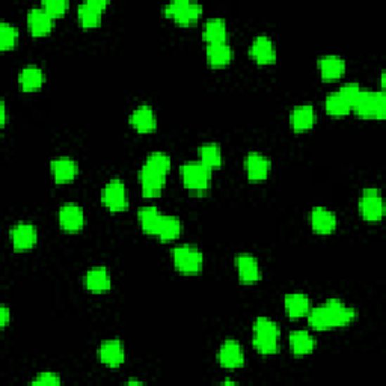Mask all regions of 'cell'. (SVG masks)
Returning a JSON list of instances; mask_svg holds the SVG:
<instances>
[{"instance_id": "24", "label": "cell", "mask_w": 386, "mask_h": 386, "mask_svg": "<svg viewBox=\"0 0 386 386\" xmlns=\"http://www.w3.org/2000/svg\"><path fill=\"white\" fill-rule=\"evenodd\" d=\"M205 58L212 68H224L231 64L234 59V50L228 43L210 44L205 49Z\"/></svg>"}, {"instance_id": "12", "label": "cell", "mask_w": 386, "mask_h": 386, "mask_svg": "<svg viewBox=\"0 0 386 386\" xmlns=\"http://www.w3.org/2000/svg\"><path fill=\"white\" fill-rule=\"evenodd\" d=\"M108 0H88L77 8V17L80 25L85 29H92L101 25L103 11L108 8Z\"/></svg>"}, {"instance_id": "39", "label": "cell", "mask_w": 386, "mask_h": 386, "mask_svg": "<svg viewBox=\"0 0 386 386\" xmlns=\"http://www.w3.org/2000/svg\"><path fill=\"white\" fill-rule=\"evenodd\" d=\"M6 125V104L5 101L0 103V127L5 129Z\"/></svg>"}, {"instance_id": "27", "label": "cell", "mask_w": 386, "mask_h": 386, "mask_svg": "<svg viewBox=\"0 0 386 386\" xmlns=\"http://www.w3.org/2000/svg\"><path fill=\"white\" fill-rule=\"evenodd\" d=\"M226 37H228V29L224 18L213 17L207 20L202 29V38L207 43V46L226 43Z\"/></svg>"}, {"instance_id": "33", "label": "cell", "mask_w": 386, "mask_h": 386, "mask_svg": "<svg viewBox=\"0 0 386 386\" xmlns=\"http://www.w3.org/2000/svg\"><path fill=\"white\" fill-rule=\"evenodd\" d=\"M325 108L329 115H332V117H337V118L346 117V115L352 110L350 104L346 101V98H344L338 91L330 92L326 97Z\"/></svg>"}, {"instance_id": "17", "label": "cell", "mask_w": 386, "mask_h": 386, "mask_svg": "<svg viewBox=\"0 0 386 386\" xmlns=\"http://www.w3.org/2000/svg\"><path fill=\"white\" fill-rule=\"evenodd\" d=\"M309 222H311L312 229H314L317 234L328 236V234H332L337 229L338 219H337L335 213L328 210V208L314 207L309 214Z\"/></svg>"}, {"instance_id": "10", "label": "cell", "mask_w": 386, "mask_h": 386, "mask_svg": "<svg viewBox=\"0 0 386 386\" xmlns=\"http://www.w3.org/2000/svg\"><path fill=\"white\" fill-rule=\"evenodd\" d=\"M219 365L225 370H237L245 365V352L242 344L234 338H226L217 354Z\"/></svg>"}, {"instance_id": "18", "label": "cell", "mask_w": 386, "mask_h": 386, "mask_svg": "<svg viewBox=\"0 0 386 386\" xmlns=\"http://www.w3.org/2000/svg\"><path fill=\"white\" fill-rule=\"evenodd\" d=\"M55 25V18L47 14L43 6L32 8L27 13V27L34 37H44L51 32Z\"/></svg>"}, {"instance_id": "11", "label": "cell", "mask_w": 386, "mask_h": 386, "mask_svg": "<svg viewBox=\"0 0 386 386\" xmlns=\"http://www.w3.org/2000/svg\"><path fill=\"white\" fill-rule=\"evenodd\" d=\"M245 169L249 181L259 183L269 179V174L272 171V162L264 154L252 151L246 155Z\"/></svg>"}, {"instance_id": "6", "label": "cell", "mask_w": 386, "mask_h": 386, "mask_svg": "<svg viewBox=\"0 0 386 386\" xmlns=\"http://www.w3.org/2000/svg\"><path fill=\"white\" fill-rule=\"evenodd\" d=\"M174 267L183 275H198L204 267V255L192 245H180L172 249Z\"/></svg>"}, {"instance_id": "34", "label": "cell", "mask_w": 386, "mask_h": 386, "mask_svg": "<svg viewBox=\"0 0 386 386\" xmlns=\"http://www.w3.org/2000/svg\"><path fill=\"white\" fill-rule=\"evenodd\" d=\"M20 38L18 27L11 23H2L0 25V50H11L17 46Z\"/></svg>"}, {"instance_id": "13", "label": "cell", "mask_w": 386, "mask_h": 386, "mask_svg": "<svg viewBox=\"0 0 386 386\" xmlns=\"http://www.w3.org/2000/svg\"><path fill=\"white\" fill-rule=\"evenodd\" d=\"M86 217L83 208L77 204H64L59 210V225L67 233H79L85 226Z\"/></svg>"}, {"instance_id": "19", "label": "cell", "mask_w": 386, "mask_h": 386, "mask_svg": "<svg viewBox=\"0 0 386 386\" xmlns=\"http://www.w3.org/2000/svg\"><path fill=\"white\" fill-rule=\"evenodd\" d=\"M50 171L58 184H65L76 180L79 175V165L75 159L58 157L50 162Z\"/></svg>"}, {"instance_id": "35", "label": "cell", "mask_w": 386, "mask_h": 386, "mask_svg": "<svg viewBox=\"0 0 386 386\" xmlns=\"http://www.w3.org/2000/svg\"><path fill=\"white\" fill-rule=\"evenodd\" d=\"M41 6L46 9L50 17L59 18L68 11L70 4L67 2V0H46V2L41 4Z\"/></svg>"}, {"instance_id": "38", "label": "cell", "mask_w": 386, "mask_h": 386, "mask_svg": "<svg viewBox=\"0 0 386 386\" xmlns=\"http://www.w3.org/2000/svg\"><path fill=\"white\" fill-rule=\"evenodd\" d=\"M9 320H11V311L6 305L0 307V325H2V329H5L8 326Z\"/></svg>"}, {"instance_id": "21", "label": "cell", "mask_w": 386, "mask_h": 386, "mask_svg": "<svg viewBox=\"0 0 386 386\" xmlns=\"http://www.w3.org/2000/svg\"><path fill=\"white\" fill-rule=\"evenodd\" d=\"M130 124L134 130L142 134L154 131L157 127V120H155V113L150 104H141L134 109L130 115Z\"/></svg>"}, {"instance_id": "3", "label": "cell", "mask_w": 386, "mask_h": 386, "mask_svg": "<svg viewBox=\"0 0 386 386\" xmlns=\"http://www.w3.org/2000/svg\"><path fill=\"white\" fill-rule=\"evenodd\" d=\"M281 329L276 321L269 317H258L254 323L252 344L259 354L270 356L279 350Z\"/></svg>"}, {"instance_id": "40", "label": "cell", "mask_w": 386, "mask_h": 386, "mask_svg": "<svg viewBox=\"0 0 386 386\" xmlns=\"http://www.w3.org/2000/svg\"><path fill=\"white\" fill-rule=\"evenodd\" d=\"M127 383H129V385H143V382H139V380H134V379H131V380H129Z\"/></svg>"}, {"instance_id": "1", "label": "cell", "mask_w": 386, "mask_h": 386, "mask_svg": "<svg viewBox=\"0 0 386 386\" xmlns=\"http://www.w3.org/2000/svg\"><path fill=\"white\" fill-rule=\"evenodd\" d=\"M358 312L338 299H328L321 305L311 308L308 323L314 330H330L335 328L349 326L356 320Z\"/></svg>"}, {"instance_id": "28", "label": "cell", "mask_w": 386, "mask_h": 386, "mask_svg": "<svg viewBox=\"0 0 386 386\" xmlns=\"http://www.w3.org/2000/svg\"><path fill=\"white\" fill-rule=\"evenodd\" d=\"M284 309L290 319H302L308 316L311 309V300L304 293L287 295L284 299Z\"/></svg>"}, {"instance_id": "20", "label": "cell", "mask_w": 386, "mask_h": 386, "mask_svg": "<svg viewBox=\"0 0 386 386\" xmlns=\"http://www.w3.org/2000/svg\"><path fill=\"white\" fill-rule=\"evenodd\" d=\"M100 361L108 365L110 368H118L125 361V350L124 344L120 340H106L101 342L100 350Z\"/></svg>"}, {"instance_id": "31", "label": "cell", "mask_w": 386, "mask_h": 386, "mask_svg": "<svg viewBox=\"0 0 386 386\" xmlns=\"http://www.w3.org/2000/svg\"><path fill=\"white\" fill-rule=\"evenodd\" d=\"M198 155H200V162L208 166L210 169H217L222 166L224 157H222V150L219 147V143H214V142L202 143L201 147L198 148Z\"/></svg>"}, {"instance_id": "29", "label": "cell", "mask_w": 386, "mask_h": 386, "mask_svg": "<svg viewBox=\"0 0 386 386\" xmlns=\"http://www.w3.org/2000/svg\"><path fill=\"white\" fill-rule=\"evenodd\" d=\"M44 72L37 65L25 67L18 75V85L25 92H35L44 85Z\"/></svg>"}, {"instance_id": "16", "label": "cell", "mask_w": 386, "mask_h": 386, "mask_svg": "<svg viewBox=\"0 0 386 386\" xmlns=\"http://www.w3.org/2000/svg\"><path fill=\"white\" fill-rule=\"evenodd\" d=\"M38 242V231L35 225L20 222L11 228V243L15 250H29Z\"/></svg>"}, {"instance_id": "5", "label": "cell", "mask_w": 386, "mask_h": 386, "mask_svg": "<svg viewBox=\"0 0 386 386\" xmlns=\"http://www.w3.org/2000/svg\"><path fill=\"white\" fill-rule=\"evenodd\" d=\"M352 110L364 120H385L386 117V96L385 91L362 89L354 101Z\"/></svg>"}, {"instance_id": "4", "label": "cell", "mask_w": 386, "mask_h": 386, "mask_svg": "<svg viewBox=\"0 0 386 386\" xmlns=\"http://www.w3.org/2000/svg\"><path fill=\"white\" fill-rule=\"evenodd\" d=\"M180 175L183 186L189 192L201 195L210 191L213 169L208 168V166H205L200 160L184 163L180 168Z\"/></svg>"}, {"instance_id": "14", "label": "cell", "mask_w": 386, "mask_h": 386, "mask_svg": "<svg viewBox=\"0 0 386 386\" xmlns=\"http://www.w3.org/2000/svg\"><path fill=\"white\" fill-rule=\"evenodd\" d=\"M249 56L252 58L258 65H272L276 60V49L274 41L267 35L257 37L249 47Z\"/></svg>"}, {"instance_id": "25", "label": "cell", "mask_w": 386, "mask_h": 386, "mask_svg": "<svg viewBox=\"0 0 386 386\" xmlns=\"http://www.w3.org/2000/svg\"><path fill=\"white\" fill-rule=\"evenodd\" d=\"M163 213L154 205H145L138 210V221L142 228V231L148 236H157L160 222L163 219Z\"/></svg>"}, {"instance_id": "26", "label": "cell", "mask_w": 386, "mask_h": 386, "mask_svg": "<svg viewBox=\"0 0 386 386\" xmlns=\"http://www.w3.org/2000/svg\"><path fill=\"white\" fill-rule=\"evenodd\" d=\"M316 118H317L316 110L311 104H300V106H296L290 115L291 125H293V130L297 133L307 131L314 127Z\"/></svg>"}, {"instance_id": "2", "label": "cell", "mask_w": 386, "mask_h": 386, "mask_svg": "<svg viewBox=\"0 0 386 386\" xmlns=\"http://www.w3.org/2000/svg\"><path fill=\"white\" fill-rule=\"evenodd\" d=\"M171 171V157L163 151H153L139 171L142 195L157 198L166 186V176Z\"/></svg>"}, {"instance_id": "30", "label": "cell", "mask_w": 386, "mask_h": 386, "mask_svg": "<svg viewBox=\"0 0 386 386\" xmlns=\"http://www.w3.org/2000/svg\"><path fill=\"white\" fill-rule=\"evenodd\" d=\"M290 346L295 356H307L316 349V338L308 330H293L290 333Z\"/></svg>"}, {"instance_id": "7", "label": "cell", "mask_w": 386, "mask_h": 386, "mask_svg": "<svg viewBox=\"0 0 386 386\" xmlns=\"http://www.w3.org/2000/svg\"><path fill=\"white\" fill-rule=\"evenodd\" d=\"M165 15L171 17L176 25L191 26L198 22L202 14V6L191 0H175L165 6Z\"/></svg>"}, {"instance_id": "8", "label": "cell", "mask_w": 386, "mask_h": 386, "mask_svg": "<svg viewBox=\"0 0 386 386\" xmlns=\"http://www.w3.org/2000/svg\"><path fill=\"white\" fill-rule=\"evenodd\" d=\"M101 202L112 213H121L129 208L127 187L120 179L110 180L101 191Z\"/></svg>"}, {"instance_id": "23", "label": "cell", "mask_w": 386, "mask_h": 386, "mask_svg": "<svg viewBox=\"0 0 386 386\" xmlns=\"http://www.w3.org/2000/svg\"><path fill=\"white\" fill-rule=\"evenodd\" d=\"M319 70L325 82H335L346 72V60L337 55H326L319 59Z\"/></svg>"}, {"instance_id": "37", "label": "cell", "mask_w": 386, "mask_h": 386, "mask_svg": "<svg viewBox=\"0 0 386 386\" xmlns=\"http://www.w3.org/2000/svg\"><path fill=\"white\" fill-rule=\"evenodd\" d=\"M32 385H60V378L56 373H39Z\"/></svg>"}, {"instance_id": "32", "label": "cell", "mask_w": 386, "mask_h": 386, "mask_svg": "<svg viewBox=\"0 0 386 386\" xmlns=\"http://www.w3.org/2000/svg\"><path fill=\"white\" fill-rule=\"evenodd\" d=\"M183 233V224L176 216H163L157 236L162 242H174Z\"/></svg>"}, {"instance_id": "9", "label": "cell", "mask_w": 386, "mask_h": 386, "mask_svg": "<svg viewBox=\"0 0 386 386\" xmlns=\"http://www.w3.org/2000/svg\"><path fill=\"white\" fill-rule=\"evenodd\" d=\"M359 213L364 221L379 222L385 214L383 198L379 189H365L359 198Z\"/></svg>"}, {"instance_id": "15", "label": "cell", "mask_w": 386, "mask_h": 386, "mask_svg": "<svg viewBox=\"0 0 386 386\" xmlns=\"http://www.w3.org/2000/svg\"><path fill=\"white\" fill-rule=\"evenodd\" d=\"M236 269L238 274V279L243 284H257L262 279V269H259L258 259L249 254H238L236 257Z\"/></svg>"}, {"instance_id": "36", "label": "cell", "mask_w": 386, "mask_h": 386, "mask_svg": "<svg viewBox=\"0 0 386 386\" xmlns=\"http://www.w3.org/2000/svg\"><path fill=\"white\" fill-rule=\"evenodd\" d=\"M362 88L358 85V83H346V85H342L338 92L341 94V96L346 98V101L350 104V108L354 104V101H356V98L359 97V94H361Z\"/></svg>"}, {"instance_id": "22", "label": "cell", "mask_w": 386, "mask_h": 386, "mask_svg": "<svg viewBox=\"0 0 386 386\" xmlns=\"http://www.w3.org/2000/svg\"><path fill=\"white\" fill-rule=\"evenodd\" d=\"M112 279L109 270L104 266H96L89 269L85 275V287L94 295L106 293L110 290Z\"/></svg>"}]
</instances>
